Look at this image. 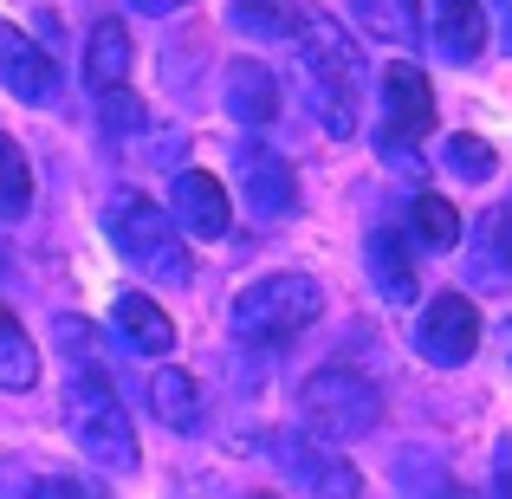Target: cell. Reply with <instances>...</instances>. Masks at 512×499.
<instances>
[{"label":"cell","instance_id":"obj_7","mask_svg":"<svg viewBox=\"0 0 512 499\" xmlns=\"http://www.w3.org/2000/svg\"><path fill=\"white\" fill-rule=\"evenodd\" d=\"M273 461L286 467L292 480H299L312 499H357L363 493V474L344 461V454H331V448H318L312 435H279L273 441Z\"/></svg>","mask_w":512,"mask_h":499},{"label":"cell","instance_id":"obj_13","mask_svg":"<svg viewBox=\"0 0 512 499\" xmlns=\"http://www.w3.org/2000/svg\"><path fill=\"white\" fill-rule=\"evenodd\" d=\"M111 325H117V337H124L137 357H169L175 350V325H169V312L150 299V292H117Z\"/></svg>","mask_w":512,"mask_h":499},{"label":"cell","instance_id":"obj_26","mask_svg":"<svg viewBox=\"0 0 512 499\" xmlns=\"http://www.w3.org/2000/svg\"><path fill=\"white\" fill-rule=\"evenodd\" d=\"M137 124H143V104L130 98V91H104V130H111V137H130Z\"/></svg>","mask_w":512,"mask_h":499},{"label":"cell","instance_id":"obj_25","mask_svg":"<svg viewBox=\"0 0 512 499\" xmlns=\"http://www.w3.org/2000/svg\"><path fill=\"white\" fill-rule=\"evenodd\" d=\"M59 344L78 357V370L111 376V370H104V344H98V331H85V318H59Z\"/></svg>","mask_w":512,"mask_h":499},{"label":"cell","instance_id":"obj_27","mask_svg":"<svg viewBox=\"0 0 512 499\" xmlns=\"http://www.w3.org/2000/svg\"><path fill=\"white\" fill-rule=\"evenodd\" d=\"M26 499H104V493H91L85 480H65V474H46V480H33V487H26Z\"/></svg>","mask_w":512,"mask_h":499},{"label":"cell","instance_id":"obj_18","mask_svg":"<svg viewBox=\"0 0 512 499\" xmlns=\"http://www.w3.org/2000/svg\"><path fill=\"white\" fill-rule=\"evenodd\" d=\"M474 279L480 286H512V201L480 221L474 240Z\"/></svg>","mask_w":512,"mask_h":499},{"label":"cell","instance_id":"obj_9","mask_svg":"<svg viewBox=\"0 0 512 499\" xmlns=\"http://www.w3.org/2000/svg\"><path fill=\"white\" fill-rule=\"evenodd\" d=\"M169 221H175V234L227 240V227H234V201H227V188L214 182L208 169H182L175 188H169Z\"/></svg>","mask_w":512,"mask_h":499},{"label":"cell","instance_id":"obj_14","mask_svg":"<svg viewBox=\"0 0 512 499\" xmlns=\"http://www.w3.org/2000/svg\"><path fill=\"white\" fill-rule=\"evenodd\" d=\"M130 65H137V52H130V26L124 20H98L85 39V85L98 91H130Z\"/></svg>","mask_w":512,"mask_h":499},{"label":"cell","instance_id":"obj_31","mask_svg":"<svg viewBox=\"0 0 512 499\" xmlns=\"http://www.w3.org/2000/svg\"><path fill=\"white\" fill-rule=\"evenodd\" d=\"M500 357H506V370H512V318L500 325Z\"/></svg>","mask_w":512,"mask_h":499},{"label":"cell","instance_id":"obj_28","mask_svg":"<svg viewBox=\"0 0 512 499\" xmlns=\"http://www.w3.org/2000/svg\"><path fill=\"white\" fill-rule=\"evenodd\" d=\"M383 163L396 169V175H428L422 156H415V143H402V137H383Z\"/></svg>","mask_w":512,"mask_h":499},{"label":"cell","instance_id":"obj_11","mask_svg":"<svg viewBox=\"0 0 512 499\" xmlns=\"http://www.w3.org/2000/svg\"><path fill=\"white\" fill-rule=\"evenodd\" d=\"M240 188H247V208L266 214V221L299 208V175H292V163L273 156V150H260V143L240 150Z\"/></svg>","mask_w":512,"mask_h":499},{"label":"cell","instance_id":"obj_17","mask_svg":"<svg viewBox=\"0 0 512 499\" xmlns=\"http://www.w3.org/2000/svg\"><path fill=\"white\" fill-rule=\"evenodd\" d=\"M150 415L163 428H175V435H195L201 428V383H195V370H156L150 376Z\"/></svg>","mask_w":512,"mask_h":499},{"label":"cell","instance_id":"obj_6","mask_svg":"<svg viewBox=\"0 0 512 499\" xmlns=\"http://www.w3.org/2000/svg\"><path fill=\"white\" fill-rule=\"evenodd\" d=\"M415 350H422L435 370H461L480 350V312L467 292H441L422 305V325H415Z\"/></svg>","mask_w":512,"mask_h":499},{"label":"cell","instance_id":"obj_21","mask_svg":"<svg viewBox=\"0 0 512 499\" xmlns=\"http://www.w3.org/2000/svg\"><path fill=\"white\" fill-rule=\"evenodd\" d=\"M363 33L389 39V46H415L422 39V20H415V0H350Z\"/></svg>","mask_w":512,"mask_h":499},{"label":"cell","instance_id":"obj_10","mask_svg":"<svg viewBox=\"0 0 512 499\" xmlns=\"http://www.w3.org/2000/svg\"><path fill=\"white\" fill-rule=\"evenodd\" d=\"M383 117H389V137H402V143H415L435 124V91H428L422 65H409V59L383 65Z\"/></svg>","mask_w":512,"mask_h":499},{"label":"cell","instance_id":"obj_4","mask_svg":"<svg viewBox=\"0 0 512 499\" xmlns=\"http://www.w3.org/2000/svg\"><path fill=\"white\" fill-rule=\"evenodd\" d=\"M299 46H305V72H312V98H318L325 130L331 137H350V130H357V85H363V59H357V46H350V33L331 13L305 7Z\"/></svg>","mask_w":512,"mask_h":499},{"label":"cell","instance_id":"obj_19","mask_svg":"<svg viewBox=\"0 0 512 499\" xmlns=\"http://www.w3.org/2000/svg\"><path fill=\"white\" fill-rule=\"evenodd\" d=\"M33 383H39V344L20 331V318H13L7 305H0V389L20 396V389H33Z\"/></svg>","mask_w":512,"mask_h":499},{"label":"cell","instance_id":"obj_30","mask_svg":"<svg viewBox=\"0 0 512 499\" xmlns=\"http://www.w3.org/2000/svg\"><path fill=\"white\" fill-rule=\"evenodd\" d=\"M493 467H500V487L512 493V435L500 441V448H493Z\"/></svg>","mask_w":512,"mask_h":499},{"label":"cell","instance_id":"obj_1","mask_svg":"<svg viewBox=\"0 0 512 499\" xmlns=\"http://www.w3.org/2000/svg\"><path fill=\"white\" fill-rule=\"evenodd\" d=\"M104 234H111V247L124 253L150 286H188V279H195V260H188L175 221L143 188H117V195L104 201Z\"/></svg>","mask_w":512,"mask_h":499},{"label":"cell","instance_id":"obj_29","mask_svg":"<svg viewBox=\"0 0 512 499\" xmlns=\"http://www.w3.org/2000/svg\"><path fill=\"white\" fill-rule=\"evenodd\" d=\"M130 13H150V20H163V13H182L188 0H124Z\"/></svg>","mask_w":512,"mask_h":499},{"label":"cell","instance_id":"obj_5","mask_svg":"<svg viewBox=\"0 0 512 499\" xmlns=\"http://www.w3.org/2000/svg\"><path fill=\"white\" fill-rule=\"evenodd\" d=\"M299 415L318 441H357L383 422V389L363 370H344V363H325V370L305 376L299 389Z\"/></svg>","mask_w":512,"mask_h":499},{"label":"cell","instance_id":"obj_2","mask_svg":"<svg viewBox=\"0 0 512 499\" xmlns=\"http://www.w3.org/2000/svg\"><path fill=\"white\" fill-rule=\"evenodd\" d=\"M59 409H65V435H72V448L85 454L91 467H104V474H137V467H143L137 428H130V409L117 402L111 376L78 370L72 383H65Z\"/></svg>","mask_w":512,"mask_h":499},{"label":"cell","instance_id":"obj_22","mask_svg":"<svg viewBox=\"0 0 512 499\" xmlns=\"http://www.w3.org/2000/svg\"><path fill=\"white\" fill-rule=\"evenodd\" d=\"M26 208H33V163H26V150L0 130V221H20Z\"/></svg>","mask_w":512,"mask_h":499},{"label":"cell","instance_id":"obj_3","mask_svg":"<svg viewBox=\"0 0 512 499\" xmlns=\"http://www.w3.org/2000/svg\"><path fill=\"white\" fill-rule=\"evenodd\" d=\"M318 312H325V286H318L312 273H266L253 279L247 292L234 299V337L240 344H292V337H305L318 325Z\"/></svg>","mask_w":512,"mask_h":499},{"label":"cell","instance_id":"obj_12","mask_svg":"<svg viewBox=\"0 0 512 499\" xmlns=\"http://www.w3.org/2000/svg\"><path fill=\"white\" fill-rule=\"evenodd\" d=\"M221 104H227V117H234V124H247V130L273 124V117H279L273 72H266L260 59H234V65H227V78H221Z\"/></svg>","mask_w":512,"mask_h":499},{"label":"cell","instance_id":"obj_16","mask_svg":"<svg viewBox=\"0 0 512 499\" xmlns=\"http://www.w3.org/2000/svg\"><path fill=\"white\" fill-rule=\"evenodd\" d=\"M363 260H370V279H376V292H383V305H409L415 299V260H409V247H402V234L396 227H376L370 234V247H363Z\"/></svg>","mask_w":512,"mask_h":499},{"label":"cell","instance_id":"obj_23","mask_svg":"<svg viewBox=\"0 0 512 499\" xmlns=\"http://www.w3.org/2000/svg\"><path fill=\"white\" fill-rule=\"evenodd\" d=\"M409 234L422 240V247H454V240H461V214H454V201H441V195H415V208H409Z\"/></svg>","mask_w":512,"mask_h":499},{"label":"cell","instance_id":"obj_8","mask_svg":"<svg viewBox=\"0 0 512 499\" xmlns=\"http://www.w3.org/2000/svg\"><path fill=\"white\" fill-rule=\"evenodd\" d=\"M0 85L20 104H59L65 78H59V65H52V52L39 46V39H26L20 26L0 20Z\"/></svg>","mask_w":512,"mask_h":499},{"label":"cell","instance_id":"obj_24","mask_svg":"<svg viewBox=\"0 0 512 499\" xmlns=\"http://www.w3.org/2000/svg\"><path fill=\"white\" fill-rule=\"evenodd\" d=\"M448 169L461 175V182H487L493 169H500V156H493V143H480V137H448Z\"/></svg>","mask_w":512,"mask_h":499},{"label":"cell","instance_id":"obj_15","mask_svg":"<svg viewBox=\"0 0 512 499\" xmlns=\"http://www.w3.org/2000/svg\"><path fill=\"white\" fill-rule=\"evenodd\" d=\"M435 46L454 65H474L487 52V13H480V0H435Z\"/></svg>","mask_w":512,"mask_h":499},{"label":"cell","instance_id":"obj_20","mask_svg":"<svg viewBox=\"0 0 512 499\" xmlns=\"http://www.w3.org/2000/svg\"><path fill=\"white\" fill-rule=\"evenodd\" d=\"M227 20H234L247 39H299L305 7H292V0H234Z\"/></svg>","mask_w":512,"mask_h":499}]
</instances>
